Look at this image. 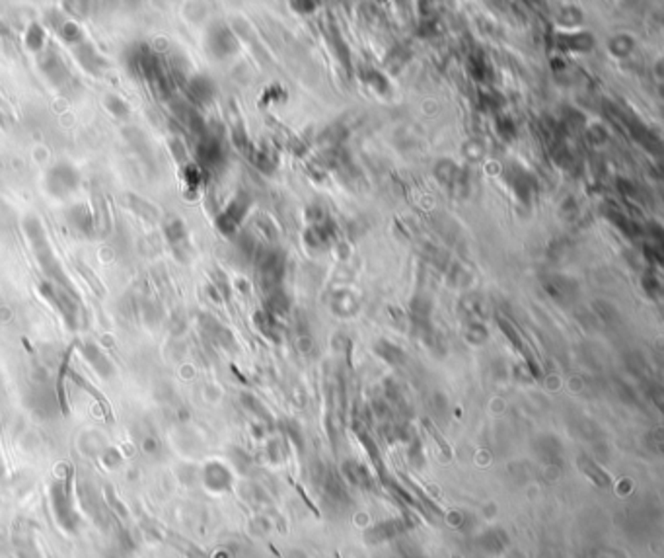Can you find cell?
Instances as JSON below:
<instances>
[{"instance_id": "52a82bcc", "label": "cell", "mask_w": 664, "mask_h": 558, "mask_svg": "<svg viewBox=\"0 0 664 558\" xmlns=\"http://www.w3.org/2000/svg\"><path fill=\"white\" fill-rule=\"evenodd\" d=\"M197 156H199L201 164L214 166V164L220 161L219 143H217L214 139H207V141H203V143L199 145V149H197Z\"/></svg>"}, {"instance_id": "277c9868", "label": "cell", "mask_w": 664, "mask_h": 558, "mask_svg": "<svg viewBox=\"0 0 664 558\" xmlns=\"http://www.w3.org/2000/svg\"><path fill=\"white\" fill-rule=\"evenodd\" d=\"M261 279L265 285H275L283 276V256L277 252H267L259 264Z\"/></svg>"}, {"instance_id": "5b68a950", "label": "cell", "mask_w": 664, "mask_h": 558, "mask_svg": "<svg viewBox=\"0 0 664 558\" xmlns=\"http://www.w3.org/2000/svg\"><path fill=\"white\" fill-rule=\"evenodd\" d=\"M212 94H214V86H212L209 78L195 77L189 82V96H191L193 102L205 104V102H209L212 98Z\"/></svg>"}, {"instance_id": "7c38bea8", "label": "cell", "mask_w": 664, "mask_h": 558, "mask_svg": "<svg viewBox=\"0 0 664 558\" xmlns=\"http://www.w3.org/2000/svg\"><path fill=\"white\" fill-rule=\"evenodd\" d=\"M559 45L565 47V49H589L592 45V38L587 33H577V36H567V38H559Z\"/></svg>"}, {"instance_id": "8fae6325", "label": "cell", "mask_w": 664, "mask_h": 558, "mask_svg": "<svg viewBox=\"0 0 664 558\" xmlns=\"http://www.w3.org/2000/svg\"><path fill=\"white\" fill-rule=\"evenodd\" d=\"M26 45L30 51H39L41 47L45 45V31L39 28L38 23H33L28 33H26Z\"/></svg>"}, {"instance_id": "e0dca14e", "label": "cell", "mask_w": 664, "mask_h": 558, "mask_svg": "<svg viewBox=\"0 0 664 558\" xmlns=\"http://www.w3.org/2000/svg\"><path fill=\"white\" fill-rule=\"evenodd\" d=\"M631 47H633V43H631V39L629 38H616L614 41H611V51H614L616 55H619V57H626V55H629Z\"/></svg>"}, {"instance_id": "ffe728a7", "label": "cell", "mask_w": 664, "mask_h": 558, "mask_svg": "<svg viewBox=\"0 0 664 558\" xmlns=\"http://www.w3.org/2000/svg\"><path fill=\"white\" fill-rule=\"evenodd\" d=\"M643 285H645V287H647V289H649L651 293H657V291L660 289V285H658V281H657V279H655V276H647V277H645V279H643Z\"/></svg>"}, {"instance_id": "d6986e66", "label": "cell", "mask_w": 664, "mask_h": 558, "mask_svg": "<svg viewBox=\"0 0 664 558\" xmlns=\"http://www.w3.org/2000/svg\"><path fill=\"white\" fill-rule=\"evenodd\" d=\"M469 70H472V77L476 78V80H485V78H487V69H485V65H483L481 59L472 61Z\"/></svg>"}, {"instance_id": "8992f818", "label": "cell", "mask_w": 664, "mask_h": 558, "mask_svg": "<svg viewBox=\"0 0 664 558\" xmlns=\"http://www.w3.org/2000/svg\"><path fill=\"white\" fill-rule=\"evenodd\" d=\"M545 289L550 293L551 297L555 299H563V297H571L575 293V283L571 279H567V277L561 276H553L548 277L545 279Z\"/></svg>"}, {"instance_id": "2e32d148", "label": "cell", "mask_w": 664, "mask_h": 558, "mask_svg": "<svg viewBox=\"0 0 664 558\" xmlns=\"http://www.w3.org/2000/svg\"><path fill=\"white\" fill-rule=\"evenodd\" d=\"M166 235L172 245H178L181 238H185V227L181 225L180 219H174L166 225Z\"/></svg>"}, {"instance_id": "9c48e42d", "label": "cell", "mask_w": 664, "mask_h": 558, "mask_svg": "<svg viewBox=\"0 0 664 558\" xmlns=\"http://www.w3.org/2000/svg\"><path fill=\"white\" fill-rule=\"evenodd\" d=\"M78 61L82 63L84 69L92 70V73H98L99 67H104V65H106L104 59H102V57H99V55L96 53L90 45H82V49L78 51Z\"/></svg>"}, {"instance_id": "5bb4252c", "label": "cell", "mask_w": 664, "mask_h": 558, "mask_svg": "<svg viewBox=\"0 0 664 558\" xmlns=\"http://www.w3.org/2000/svg\"><path fill=\"white\" fill-rule=\"evenodd\" d=\"M106 107L109 109V112H111V114L115 115V117H119V119H123V117H127V115H129L127 104H125V102H123L119 96H107V98H106Z\"/></svg>"}, {"instance_id": "ba28073f", "label": "cell", "mask_w": 664, "mask_h": 558, "mask_svg": "<svg viewBox=\"0 0 664 558\" xmlns=\"http://www.w3.org/2000/svg\"><path fill=\"white\" fill-rule=\"evenodd\" d=\"M437 176L440 178V182H442V184H448V186L460 184V182H462L460 170H458V166H456V164H454V162H450V161L440 162V164H438V166H437Z\"/></svg>"}, {"instance_id": "9a60e30c", "label": "cell", "mask_w": 664, "mask_h": 558, "mask_svg": "<svg viewBox=\"0 0 664 558\" xmlns=\"http://www.w3.org/2000/svg\"><path fill=\"white\" fill-rule=\"evenodd\" d=\"M513 186H514V190L518 191V195H521L522 199H528L530 191H532V188H534V182H532V178H528L526 174H522L521 172V174L513 180Z\"/></svg>"}, {"instance_id": "4fadbf2b", "label": "cell", "mask_w": 664, "mask_h": 558, "mask_svg": "<svg viewBox=\"0 0 664 558\" xmlns=\"http://www.w3.org/2000/svg\"><path fill=\"white\" fill-rule=\"evenodd\" d=\"M60 38L67 43H82V31L76 23H62L60 26Z\"/></svg>"}, {"instance_id": "3957f363", "label": "cell", "mask_w": 664, "mask_h": 558, "mask_svg": "<svg viewBox=\"0 0 664 558\" xmlns=\"http://www.w3.org/2000/svg\"><path fill=\"white\" fill-rule=\"evenodd\" d=\"M209 47L217 57H227L236 51V39L227 28H217L209 36Z\"/></svg>"}, {"instance_id": "ac0fdd59", "label": "cell", "mask_w": 664, "mask_h": 558, "mask_svg": "<svg viewBox=\"0 0 664 558\" xmlns=\"http://www.w3.org/2000/svg\"><path fill=\"white\" fill-rule=\"evenodd\" d=\"M497 131L503 137H513L514 135V125L508 117H499L497 119Z\"/></svg>"}, {"instance_id": "30bf717a", "label": "cell", "mask_w": 664, "mask_h": 558, "mask_svg": "<svg viewBox=\"0 0 664 558\" xmlns=\"http://www.w3.org/2000/svg\"><path fill=\"white\" fill-rule=\"evenodd\" d=\"M84 353H86V358L90 360L92 365L98 369L99 375H104V377H107V375H109V369H111V365H109V361L106 360V355L99 352L96 345H86Z\"/></svg>"}, {"instance_id": "6da1fadb", "label": "cell", "mask_w": 664, "mask_h": 558, "mask_svg": "<svg viewBox=\"0 0 664 558\" xmlns=\"http://www.w3.org/2000/svg\"><path fill=\"white\" fill-rule=\"evenodd\" d=\"M51 500H53V510L57 513V517L62 523V527H67L68 531H72L76 527V517L75 513V505H72V500H70V494H68L67 484H57L51 490Z\"/></svg>"}, {"instance_id": "7a4b0ae2", "label": "cell", "mask_w": 664, "mask_h": 558, "mask_svg": "<svg viewBox=\"0 0 664 558\" xmlns=\"http://www.w3.org/2000/svg\"><path fill=\"white\" fill-rule=\"evenodd\" d=\"M47 186L55 195H68L78 186V174L68 164H59L57 168L51 170V174L47 178Z\"/></svg>"}]
</instances>
